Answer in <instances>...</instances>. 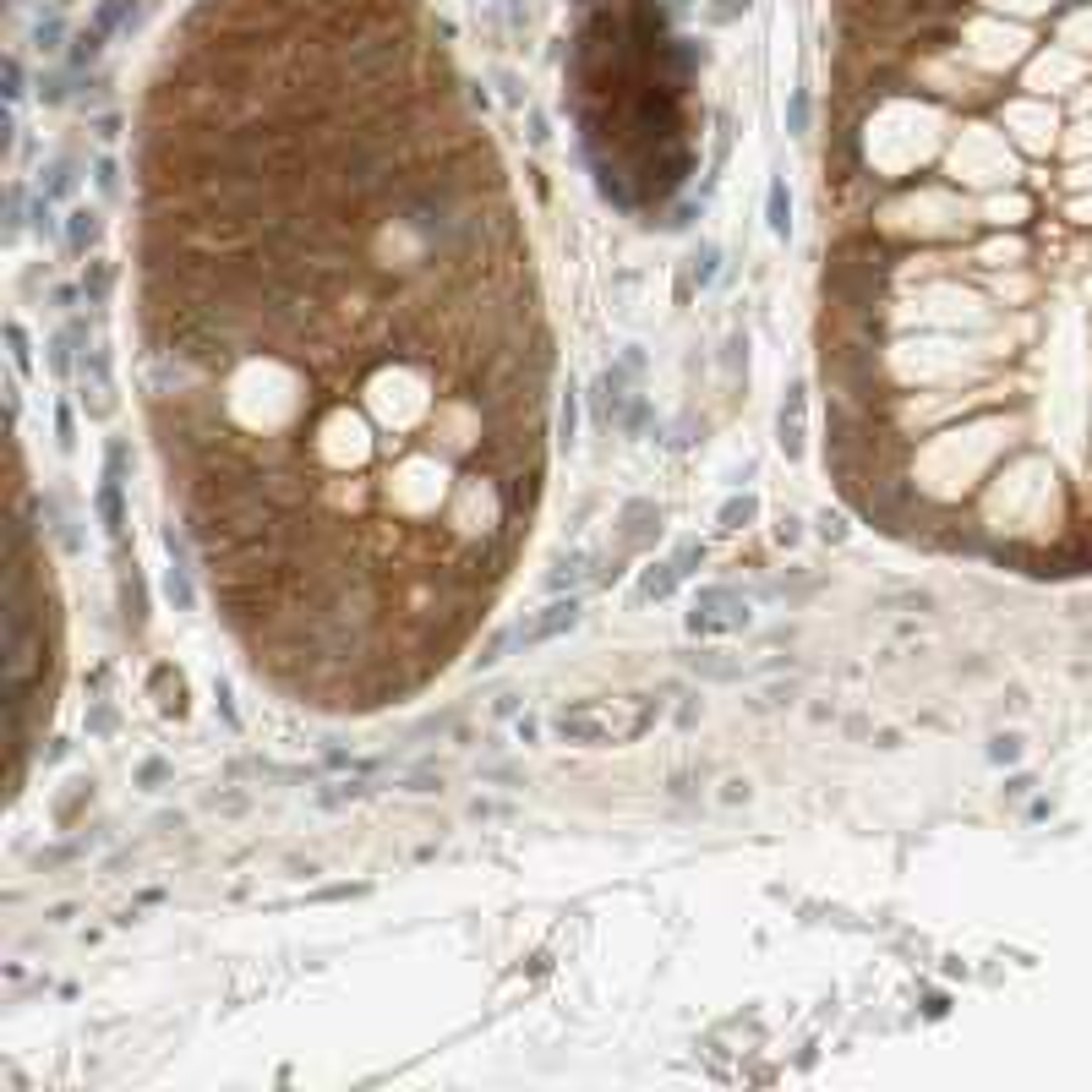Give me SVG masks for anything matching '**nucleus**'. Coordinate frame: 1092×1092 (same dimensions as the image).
<instances>
[{
  "mask_svg": "<svg viewBox=\"0 0 1092 1092\" xmlns=\"http://www.w3.org/2000/svg\"><path fill=\"white\" fill-rule=\"evenodd\" d=\"M754 514V497H743V503H727V524H738V519Z\"/></svg>",
  "mask_w": 1092,
  "mask_h": 1092,
  "instance_id": "423d86ee",
  "label": "nucleus"
},
{
  "mask_svg": "<svg viewBox=\"0 0 1092 1092\" xmlns=\"http://www.w3.org/2000/svg\"><path fill=\"white\" fill-rule=\"evenodd\" d=\"M579 623V601H552V607L541 612V617H530V623H519L514 628V644H546L552 634H563V628H574Z\"/></svg>",
  "mask_w": 1092,
  "mask_h": 1092,
  "instance_id": "7ed1b4c3",
  "label": "nucleus"
},
{
  "mask_svg": "<svg viewBox=\"0 0 1092 1092\" xmlns=\"http://www.w3.org/2000/svg\"><path fill=\"white\" fill-rule=\"evenodd\" d=\"M661 705L640 700V705H623V700H584L552 716V732L563 743H584V748H617V743H634L656 727Z\"/></svg>",
  "mask_w": 1092,
  "mask_h": 1092,
  "instance_id": "f257e3e1",
  "label": "nucleus"
},
{
  "mask_svg": "<svg viewBox=\"0 0 1092 1092\" xmlns=\"http://www.w3.org/2000/svg\"><path fill=\"white\" fill-rule=\"evenodd\" d=\"M787 214H792V208H787V186L775 181V186H771V229H775V235H787V229H792Z\"/></svg>",
  "mask_w": 1092,
  "mask_h": 1092,
  "instance_id": "39448f33",
  "label": "nucleus"
},
{
  "mask_svg": "<svg viewBox=\"0 0 1092 1092\" xmlns=\"http://www.w3.org/2000/svg\"><path fill=\"white\" fill-rule=\"evenodd\" d=\"M748 623V601H743L738 590H700V601H694V612H688V628L694 634H732V628H743Z\"/></svg>",
  "mask_w": 1092,
  "mask_h": 1092,
  "instance_id": "f03ea898",
  "label": "nucleus"
},
{
  "mask_svg": "<svg viewBox=\"0 0 1092 1092\" xmlns=\"http://www.w3.org/2000/svg\"><path fill=\"white\" fill-rule=\"evenodd\" d=\"M781 449L787 453L804 449V388H792L787 405H781Z\"/></svg>",
  "mask_w": 1092,
  "mask_h": 1092,
  "instance_id": "20e7f679",
  "label": "nucleus"
}]
</instances>
